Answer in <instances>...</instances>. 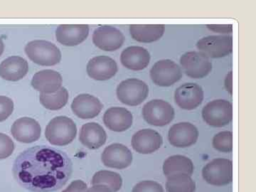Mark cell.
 <instances>
[{
    "label": "cell",
    "instance_id": "4fadbf2b",
    "mask_svg": "<svg viewBox=\"0 0 256 192\" xmlns=\"http://www.w3.org/2000/svg\"><path fill=\"white\" fill-rule=\"evenodd\" d=\"M176 105L184 110H192L201 105L204 100V90L200 85L193 82L184 84L174 92Z\"/></svg>",
    "mask_w": 256,
    "mask_h": 192
},
{
    "label": "cell",
    "instance_id": "52a82bcc",
    "mask_svg": "<svg viewBox=\"0 0 256 192\" xmlns=\"http://www.w3.org/2000/svg\"><path fill=\"white\" fill-rule=\"evenodd\" d=\"M143 118L148 124L162 127L170 124L174 118V110L169 102L163 100H152L142 109Z\"/></svg>",
    "mask_w": 256,
    "mask_h": 192
},
{
    "label": "cell",
    "instance_id": "8fae6325",
    "mask_svg": "<svg viewBox=\"0 0 256 192\" xmlns=\"http://www.w3.org/2000/svg\"><path fill=\"white\" fill-rule=\"evenodd\" d=\"M101 160L107 168L124 170L132 164V153L124 144L114 143L104 150Z\"/></svg>",
    "mask_w": 256,
    "mask_h": 192
},
{
    "label": "cell",
    "instance_id": "cb8c5ba5",
    "mask_svg": "<svg viewBox=\"0 0 256 192\" xmlns=\"http://www.w3.org/2000/svg\"><path fill=\"white\" fill-rule=\"evenodd\" d=\"M79 140L90 150H97L106 144L107 134L105 130L96 122H88L82 126Z\"/></svg>",
    "mask_w": 256,
    "mask_h": 192
},
{
    "label": "cell",
    "instance_id": "5b68a950",
    "mask_svg": "<svg viewBox=\"0 0 256 192\" xmlns=\"http://www.w3.org/2000/svg\"><path fill=\"white\" fill-rule=\"evenodd\" d=\"M202 117L208 126L222 128L233 119V106L228 100H214L207 104L202 110Z\"/></svg>",
    "mask_w": 256,
    "mask_h": 192
},
{
    "label": "cell",
    "instance_id": "1f68e13d",
    "mask_svg": "<svg viewBox=\"0 0 256 192\" xmlns=\"http://www.w3.org/2000/svg\"><path fill=\"white\" fill-rule=\"evenodd\" d=\"M14 102L9 97L0 96V122L6 120L12 114Z\"/></svg>",
    "mask_w": 256,
    "mask_h": 192
},
{
    "label": "cell",
    "instance_id": "9c48e42d",
    "mask_svg": "<svg viewBox=\"0 0 256 192\" xmlns=\"http://www.w3.org/2000/svg\"><path fill=\"white\" fill-rule=\"evenodd\" d=\"M150 78L156 86L168 87L174 85L182 77V72L178 64L170 60H160L151 68Z\"/></svg>",
    "mask_w": 256,
    "mask_h": 192
},
{
    "label": "cell",
    "instance_id": "4316f807",
    "mask_svg": "<svg viewBox=\"0 0 256 192\" xmlns=\"http://www.w3.org/2000/svg\"><path fill=\"white\" fill-rule=\"evenodd\" d=\"M168 192H195L196 183L190 175L180 173L168 176L166 182Z\"/></svg>",
    "mask_w": 256,
    "mask_h": 192
},
{
    "label": "cell",
    "instance_id": "ac0fdd59",
    "mask_svg": "<svg viewBox=\"0 0 256 192\" xmlns=\"http://www.w3.org/2000/svg\"><path fill=\"white\" fill-rule=\"evenodd\" d=\"M102 102L90 94H80L74 99L72 109L74 114L80 118L92 119L97 117L102 110Z\"/></svg>",
    "mask_w": 256,
    "mask_h": 192
},
{
    "label": "cell",
    "instance_id": "d6a6232c",
    "mask_svg": "<svg viewBox=\"0 0 256 192\" xmlns=\"http://www.w3.org/2000/svg\"><path fill=\"white\" fill-rule=\"evenodd\" d=\"M132 192H164V188L156 182L146 180L138 183L133 188Z\"/></svg>",
    "mask_w": 256,
    "mask_h": 192
},
{
    "label": "cell",
    "instance_id": "e0dca14e",
    "mask_svg": "<svg viewBox=\"0 0 256 192\" xmlns=\"http://www.w3.org/2000/svg\"><path fill=\"white\" fill-rule=\"evenodd\" d=\"M86 70L90 78L96 80H107L116 76L118 68L116 62L110 57L98 56L89 60Z\"/></svg>",
    "mask_w": 256,
    "mask_h": 192
},
{
    "label": "cell",
    "instance_id": "484cf974",
    "mask_svg": "<svg viewBox=\"0 0 256 192\" xmlns=\"http://www.w3.org/2000/svg\"><path fill=\"white\" fill-rule=\"evenodd\" d=\"M194 170V166L192 160L188 156L178 154L170 156L163 164V172L166 176L180 173L192 176Z\"/></svg>",
    "mask_w": 256,
    "mask_h": 192
},
{
    "label": "cell",
    "instance_id": "6da1fadb",
    "mask_svg": "<svg viewBox=\"0 0 256 192\" xmlns=\"http://www.w3.org/2000/svg\"><path fill=\"white\" fill-rule=\"evenodd\" d=\"M13 174L20 186L32 192H53L72 178L73 164L64 152L46 146L24 151L15 160Z\"/></svg>",
    "mask_w": 256,
    "mask_h": 192
},
{
    "label": "cell",
    "instance_id": "e575fe53",
    "mask_svg": "<svg viewBox=\"0 0 256 192\" xmlns=\"http://www.w3.org/2000/svg\"><path fill=\"white\" fill-rule=\"evenodd\" d=\"M207 28L212 31L220 34H230L233 31L232 24H208Z\"/></svg>",
    "mask_w": 256,
    "mask_h": 192
},
{
    "label": "cell",
    "instance_id": "5bb4252c",
    "mask_svg": "<svg viewBox=\"0 0 256 192\" xmlns=\"http://www.w3.org/2000/svg\"><path fill=\"white\" fill-rule=\"evenodd\" d=\"M198 131L196 126L190 122L174 124L170 128L168 139L172 146L178 148H188L196 142Z\"/></svg>",
    "mask_w": 256,
    "mask_h": 192
},
{
    "label": "cell",
    "instance_id": "d4e9b609",
    "mask_svg": "<svg viewBox=\"0 0 256 192\" xmlns=\"http://www.w3.org/2000/svg\"><path fill=\"white\" fill-rule=\"evenodd\" d=\"M164 24H132L130 33L133 40L142 43H151L159 40L164 34Z\"/></svg>",
    "mask_w": 256,
    "mask_h": 192
},
{
    "label": "cell",
    "instance_id": "f1b7e54d",
    "mask_svg": "<svg viewBox=\"0 0 256 192\" xmlns=\"http://www.w3.org/2000/svg\"><path fill=\"white\" fill-rule=\"evenodd\" d=\"M92 183L95 185H104L110 188L112 192H117L122 185V178L118 173L108 170L97 172L92 176Z\"/></svg>",
    "mask_w": 256,
    "mask_h": 192
},
{
    "label": "cell",
    "instance_id": "277c9868",
    "mask_svg": "<svg viewBox=\"0 0 256 192\" xmlns=\"http://www.w3.org/2000/svg\"><path fill=\"white\" fill-rule=\"evenodd\" d=\"M204 180L210 185L225 186L233 180V163L228 159L217 158L205 165L202 170Z\"/></svg>",
    "mask_w": 256,
    "mask_h": 192
},
{
    "label": "cell",
    "instance_id": "9a60e30c",
    "mask_svg": "<svg viewBox=\"0 0 256 192\" xmlns=\"http://www.w3.org/2000/svg\"><path fill=\"white\" fill-rule=\"evenodd\" d=\"M11 133L18 142L32 143L41 137L42 128L36 120L24 117L16 120L11 128Z\"/></svg>",
    "mask_w": 256,
    "mask_h": 192
},
{
    "label": "cell",
    "instance_id": "836d02e7",
    "mask_svg": "<svg viewBox=\"0 0 256 192\" xmlns=\"http://www.w3.org/2000/svg\"><path fill=\"white\" fill-rule=\"evenodd\" d=\"M87 184L82 180H76L62 192H86L87 191Z\"/></svg>",
    "mask_w": 256,
    "mask_h": 192
},
{
    "label": "cell",
    "instance_id": "f546056e",
    "mask_svg": "<svg viewBox=\"0 0 256 192\" xmlns=\"http://www.w3.org/2000/svg\"><path fill=\"white\" fill-rule=\"evenodd\" d=\"M214 148L222 152H230L233 150V134L230 131H223L216 134L212 142Z\"/></svg>",
    "mask_w": 256,
    "mask_h": 192
},
{
    "label": "cell",
    "instance_id": "30bf717a",
    "mask_svg": "<svg viewBox=\"0 0 256 192\" xmlns=\"http://www.w3.org/2000/svg\"><path fill=\"white\" fill-rule=\"evenodd\" d=\"M180 64L185 74L192 78L206 76L212 72V64L210 58L200 52H190L182 56Z\"/></svg>",
    "mask_w": 256,
    "mask_h": 192
},
{
    "label": "cell",
    "instance_id": "ffe728a7",
    "mask_svg": "<svg viewBox=\"0 0 256 192\" xmlns=\"http://www.w3.org/2000/svg\"><path fill=\"white\" fill-rule=\"evenodd\" d=\"M132 114L124 108L112 107L106 111L104 122L106 127L114 132H124L132 126Z\"/></svg>",
    "mask_w": 256,
    "mask_h": 192
},
{
    "label": "cell",
    "instance_id": "8d00e7d4",
    "mask_svg": "<svg viewBox=\"0 0 256 192\" xmlns=\"http://www.w3.org/2000/svg\"><path fill=\"white\" fill-rule=\"evenodd\" d=\"M4 44L3 43L2 40L0 38V56H1L3 52H4Z\"/></svg>",
    "mask_w": 256,
    "mask_h": 192
},
{
    "label": "cell",
    "instance_id": "d590c367",
    "mask_svg": "<svg viewBox=\"0 0 256 192\" xmlns=\"http://www.w3.org/2000/svg\"><path fill=\"white\" fill-rule=\"evenodd\" d=\"M86 192H112L110 188L104 185H95L88 188Z\"/></svg>",
    "mask_w": 256,
    "mask_h": 192
},
{
    "label": "cell",
    "instance_id": "8992f818",
    "mask_svg": "<svg viewBox=\"0 0 256 192\" xmlns=\"http://www.w3.org/2000/svg\"><path fill=\"white\" fill-rule=\"evenodd\" d=\"M118 98L126 105L137 106L146 100L149 94L146 82L138 78H128L120 82L116 90Z\"/></svg>",
    "mask_w": 256,
    "mask_h": 192
},
{
    "label": "cell",
    "instance_id": "2e32d148",
    "mask_svg": "<svg viewBox=\"0 0 256 192\" xmlns=\"http://www.w3.org/2000/svg\"><path fill=\"white\" fill-rule=\"evenodd\" d=\"M162 144V138L152 129L140 130L134 133L132 138L133 150L140 154H152L158 151Z\"/></svg>",
    "mask_w": 256,
    "mask_h": 192
},
{
    "label": "cell",
    "instance_id": "83f0119b",
    "mask_svg": "<svg viewBox=\"0 0 256 192\" xmlns=\"http://www.w3.org/2000/svg\"><path fill=\"white\" fill-rule=\"evenodd\" d=\"M68 100V92L62 87L53 94H41L40 100L42 105L50 110H58L66 105Z\"/></svg>",
    "mask_w": 256,
    "mask_h": 192
},
{
    "label": "cell",
    "instance_id": "4dcf8cb0",
    "mask_svg": "<svg viewBox=\"0 0 256 192\" xmlns=\"http://www.w3.org/2000/svg\"><path fill=\"white\" fill-rule=\"evenodd\" d=\"M14 148L12 140L6 134L0 132V160H4L11 156Z\"/></svg>",
    "mask_w": 256,
    "mask_h": 192
},
{
    "label": "cell",
    "instance_id": "7a4b0ae2",
    "mask_svg": "<svg viewBox=\"0 0 256 192\" xmlns=\"http://www.w3.org/2000/svg\"><path fill=\"white\" fill-rule=\"evenodd\" d=\"M76 124L66 116H58L52 120L45 130L47 140L56 146H66L76 137Z\"/></svg>",
    "mask_w": 256,
    "mask_h": 192
},
{
    "label": "cell",
    "instance_id": "7c38bea8",
    "mask_svg": "<svg viewBox=\"0 0 256 192\" xmlns=\"http://www.w3.org/2000/svg\"><path fill=\"white\" fill-rule=\"evenodd\" d=\"M92 42L98 48L106 52H114L124 45V36L117 28L104 26L96 28L92 34Z\"/></svg>",
    "mask_w": 256,
    "mask_h": 192
},
{
    "label": "cell",
    "instance_id": "7402d4cb",
    "mask_svg": "<svg viewBox=\"0 0 256 192\" xmlns=\"http://www.w3.org/2000/svg\"><path fill=\"white\" fill-rule=\"evenodd\" d=\"M120 62L126 68L132 70H142L149 65L150 54L142 46H129L121 53Z\"/></svg>",
    "mask_w": 256,
    "mask_h": 192
},
{
    "label": "cell",
    "instance_id": "3957f363",
    "mask_svg": "<svg viewBox=\"0 0 256 192\" xmlns=\"http://www.w3.org/2000/svg\"><path fill=\"white\" fill-rule=\"evenodd\" d=\"M25 53L34 63L52 66L62 60V52L54 44L45 40H34L25 46Z\"/></svg>",
    "mask_w": 256,
    "mask_h": 192
},
{
    "label": "cell",
    "instance_id": "44dd1931",
    "mask_svg": "<svg viewBox=\"0 0 256 192\" xmlns=\"http://www.w3.org/2000/svg\"><path fill=\"white\" fill-rule=\"evenodd\" d=\"M62 75L56 70L46 69L34 74L32 86L42 94H53L62 88Z\"/></svg>",
    "mask_w": 256,
    "mask_h": 192
},
{
    "label": "cell",
    "instance_id": "603a6c76",
    "mask_svg": "<svg viewBox=\"0 0 256 192\" xmlns=\"http://www.w3.org/2000/svg\"><path fill=\"white\" fill-rule=\"evenodd\" d=\"M28 64L22 57L13 56L0 64V76L9 82H18L28 73Z\"/></svg>",
    "mask_w": 256,
    "mask_h": 192
},
{
    "label": "cell",
    "instance_id": "d6986e66",
    "mask_svg": "<svg viewBox=\"0 0 256 192\" xmlns=\"http://www.w3.org/2000/svg\"><path fill=\"white\" fill-rule=\"evenodd\" d=\"M88 34V25H60L56 30V38L64 46H74L85 41Z\"/></svg>",
    "mask_w": 256,
    "mask_h": 192
},
{
    "label": "cell",
    "instance_id": "ba28073f",
    "mask_svg": "<svg viewBox=\"0 0 256 192\" xmlns=\"http://www.w3.org/2000/svg\"><path fill=\"white\" fill-rule=\"evenodd\" d=\"M196 47L208 58H222L232 53L233 38L224 35L204 37L197 42Z\"/></svg>",
    "mask_w": 256,
    "mask_h": 192
}]
</instances>
